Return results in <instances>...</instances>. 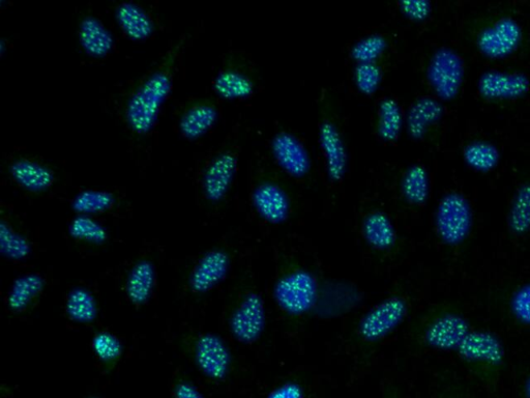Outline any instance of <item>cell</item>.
I'll return each mask as SVG.
<instances>
[{
	"instance_id": "obj_1",
	"label": "cell",
	"mask_w": 530,
	"mask_h": 398,
	"mask_svg": "<svg viewBox=\"0 0 530 398\" xmlns=\"http://www.w3.org/2000/svg\"><path fill=\"white\" fill-rule=\"evenodd\" d=\"M171 90L172 75L168 68L156 70L141 82L126 107V121L135 134L146 135L154 129Z\"/></svg>"
},
{
	"instance_id": "obj_2",
	"label": "cell",
	"mask_w": 530,
	"mask_h": 398,
	"mask_svg": "<svg viewBox=\"0 0 530 398\" xmlns=\"http://www.w3.org/2000/svg\"><path fill=\"white\" fill-rule=\"evenodd\" d=\"M274 298L279 308L291 317H301L315 306L318 282L307 270L298 269L281 276L274 287Z\"/></svg>"
},
{
	"instance_id": "obj_3",
	"label": "cell",
	"mask_w": 530,
	"mask_h": 398,
	"mask_svg": "<svg viewBox=\"0 0 530 398\" xmlns=\"http://www.w3.org/2000/svg\"><path fill=\"white\" fill-rule=\"evenodd\" d=\"M474 213L468 199L460 192L447 193L439 202L435 226L441 241L449 246L462 244L473 229Z\"/></svg>"
},
{
	"instance_id": "obj_4",
	"label": "cell",
	"mask_w": 530,
	"mask_h": 398,
	"mask_svg": "<svg viewBox=\"0 0 530 398\" xmlns=\"http://www.w3.org/2000/svg\"><path fill=\"white\" fill-rule=\"evenodd\" d=\"M465 63L453 48L435 50L427 69V78L436 96L444 101L455 99L462 87Z\"/></svg>"
},
{
	"instance_id": "obj_5",
	"label": "cell",
	"mask_w": 530,
	"mask_h": 398,
	"mask_svg": "<svg viewBox=\"0 0 530 398\" xmlns=\"http://www.w3.org/2000/svg\"><path fill=\"white\" fill-rule=\"evenodd\" d=\"M408 304L401 296L381 301L363 317L358 334L366 343H376L394 332L405 320Z\"/></svg>"
},
{
	"instance_id": "obj_6",
	"label": "cell",
	"mask_w": 530,
	"mask_h": 398,
	"mask_svg": "<svg viewBox=\"0 0 530 398\" xmlns=\"http://www.w3.org/2000/svg\"><path fill=\"white\" fill-rule=\"evenodd\" d=\"M523 39L520 23L511 16L499 17L477 37L478 49L489 59L500 60L514 53Z\"/></svg>"
},
{
	"instance_id": "obj_7",
	"label": "cell",
	"mask_w": 530,
	"mask_h": 398,
	"mask_svg": "<svg viewBox=\"0 0 530 398\" xmlns=\"http://www.w3.org/2000/svg\"><path fill=\"white\" fill-rule=\"evenodd\" d=\"M267 314L263 298L258 293H249L233 311L229 321L231 334L244 345H252L261 337Z\"/></svg>"
},
{
	"instance_id": "obj_8",
	"label": "cell",
	"mask_w": 530,
	"mask_h": 398,
	"mask_svg": "<svg viewBox=\"0 0 530 398\" xmlns=\"http://www.w3.org/2000/svg\"><path fill=\"white\" fill-rule=\"evenodd\" d=\"M195 359L201 373L213 381L224 380L230 372V351L216 334H203L198 338Z\"/></svg>"
},
{
	"instance_id": "obj_9",
	"label": "cell",
	"mask_w": 530,
	"mask_h": 398,
	"mask_svg": "<svg viewBox=\"0 0 530 398\" xmlns=\"http://www.w3.org/2000/svg\"><path fill=\"white\" fill-rule=\"evenodd\" d=\"M530 90V79L522 72L488 70L478 82L480 95L488 100H515Z\"/></svg>"
},
{
	"instance_id": "obj_10",
	"label": "cell",
	"mask_w": 530,
	"mask_h": 398,
	"mask_svg": "<svg viewBox=\"0 0 530 398\" xmlns=\"http://www.w3.org/2000/svg\"><path fill=\"white\" fill-rule=\"evenodd\" d=\"M272 151L285 172L297 179L307 176L311 169L310 155L301 140L289 132H279L272 140Z\"/></svg>"
},
{
	"instance_id": "obj_11",
	"label": "cell",
	"mask_w": 530,
	"mask_h": 398,
	"mask_svg": "<svg viewBox=\"0 0 530 398\" xmlns=\"http://www.w3.org/2000/svg\"><path fill=\"white\" fill-rule=\"evenodd\" d=\"M238 169V158L230 152L217 155L205 168L202 188L211 203H219L228 193Z\"/></svg>"
},
{
	"instance_id": "obj_12",
	"label": "cell",
	"mask_w": 530,
	"mask_h": 398,
	"mask_svg": "<svg viewBox=\"0 0 530 398\" xmlns=\"http://www.w3.org/2000/svg\"><path fill=\"white\" fill-rule=\"evenodd\" d=\"M469 332V325L463 317L447 314L440 316L427 327L424 341L432 349L458 350Z\"/></svg>"
},
{
	"instance_id": "obj_13",
	"label": "cell",
	"mask_w": 530,
	"mask_h": 398,
	"mask_svg": "<svg viewBox=\"0 0 530 398\" xmlns=\"http://www.w3.org/2000/svg\"><path fill=\"white\" fill-rule=\"evenodd\" d=\"M252 204L257 214L272 224L285 222L290 213L287 193L277 184L264 182L252 193Z\"/></svg>"
},
{
	"instance_id": "obj_14",
	"label": "cell",
	"mask_w": 530,
	"mask_h": 398,
	"mask_svg": "<svg viewBox=\"0 0 530 398\" xmlns=\"http://www.w3.org/2000/svg\"><path fill=\"white\" fill-rule=\"evenodd\" d=\"M461 357L469 362L496 366L505 359V350L500 340L486 331H470L458 349Z\"/></svg>"
},
{
	"instance_id": "obj_15",
	"label": "cell",
	"mask_w": 530,
	"mask_h": 398,
	"mask_svg": "<svg viewBox=\"0 0 530 398\" xmlns=\"http://www.w3.org/2000/svg\"><path fill=\"white\" fill-rule=\"evenodd\" d=\"M229 255L220 249L212 250L198 262L191 277L190 287L197 294L208 293L227 276Z\"/></svg>"
},
{
	"instance_id": "obj_16",
	"label": "cell",
	"mask_w": 530,
	"mask_h": 398,
	"mask_svg": "<svg viewBox=\"0 0 530 398\" xmlns=\"http://www.w3.org/2000/svg\"><path fill=\"white\" fill-rule=\"evenodd\" d=\"M320 146L326 158L327 172L331 181H341L347 169V151L344 139L331 121H323L319 128Z\"/></svg>"
},
{
	"instance_id": "obj_17",
	"label": "cell",
	"mask_w": 530,
	"mask_h": 398,
	"mask_svg": "<svg viewBox=\"0 0 530 398\" xmlns=\"http://www.w3.org/2000/svg\"><path fill=\"white\" fill-rule=\"evenodd\" d=\"M83 51L94 59H104L113 50L115 40L105 24L95 16L82 18L78 30Z\"/></svg>"
},
{
	"instance_id": "obj_18",
	"label": "cell",
	"mask_w": 530,
	"mask_h": 398,
	"mask_svg": "<svg viewBox=\"0 0 530 398\" xmlns=\"http://www.w3.org/2000/svg\"><path fill=\"white\" fill-rule=\"evenodd\" d=\"M218 117V108L213 103L196 101L183 111L179 128L186 139L193 141L208 133L218 121Z\"/></svg>"
},
{
	"instance_id": "obj_19",
	"label": "cell",
	"mask_w": 530,
	"mask_h": 398,
	"mask_svg": "<svg viewBox=\"0 0 530 398\" xmlns=\"http://www.w3.org/2000/svg\"><path fill=\"white\" fill-rule=\"evenodd\" d=\"M115 19L123 33L132 41H146L155 33L151 15L135 3L124 2L117 6Z\"/></svg>"
},
{
	"instance_id": "obj_20",
	"label": "cell",
	"mask_w": 530,
	"mask_h": 398,
	"mask_svg": "<svg viewBox=\"0 0 530 398\" xmlns=\"http://www.w3.org/2000/svg\"><path fill=\"white\" fill-rule=\"evenodd\" d=\"M444 106L432 97H421L409 107L406 116L408 134L416 140L422 139L429 128L444 116Z\"/></svg>"
},
{
	"instance_id": "obj_21",
	"label": "cell",
	"mask_w": 530,
	"mask_h": 398,
	"mask_svg": "<svg viewBox=\"0 0 530 398\" xmlns=\"http://www.w3.org/2000/svg\"><path fill=\"white\" fill-rule=\"evenodd\" d=\"M10 173L14 181L29 192L46 191L55 181L51 168L26 158L15 160L10 166Z\"/></svg>"
},
{
	"instance_id": "obj_22",
	"label": "cell",
	"mask_w": 530,
	"mask_h": 398,
	"mask_svg": "<svg viewBox=\"0 0 530 398\" xmlns=\"http://www.w3.org/2000/svg\"><path fill=\"white\" fill-rule=\"evenodd\" d=\"M363 234L367 243L378 251L391 250L397 242L395 226L388 215L380 211L371 212L365 217Z\"/></svg>"
},
{
	"instance_id": "obj_23",
	"label": "cell",
	"mask_w": 530,
	"mask_h": 398,
	"mask_svg": "<svg viewBox=\"0 0 530 398\" xmlns=\"http://www.w3.org/2000/svg\"><path fill=\"white\" fill-rule=\"evenodd\" d=\"M213 88L218 96L227 100L246 99L254 92L253 81L233 69L220 71L214 80Z\"/></svg>"
},
{
	"instance_id": "obj_24",
	"label": "cell",
	"mask_w": 530,
	"mask_h": 398,
	"mask_svg": "<svg viewBox=\"0 0 530 398\" xmlns=\"http://www.w3.org/2000/svg\"><path fill=\"white\" fill-rule=\"evenodd\" d=\"M156 273L152 263L141 261L131 270L127 282V294L135 305L149 301L155 286Z\"/></svg>"
},
{
	"instance_id": "obj_25",
	"label": "cell",
	"mask_w": 530,
	"mask_h": 398,
	"mask_svg": "<svg viewBox=\"0 0 530 398\" xmlns=\"http://www.w3.org/2000/svg\"><path fill=\"white\" fill-rule=\"evenodd\" d=\"M401 188L409 204L424 205L430 193V180L426 168L420 164L411 165L404 174Z\"/></svg>"
},
{
	"instance_id": "obj_26",
	"label": "cell",
	"mask_w": 530,
	"mask_h": 398,
	"mask_svg": "<svg viewBox=\"0 0 530 398\" xmlns=\"http://www.w3.org/2000/svg\"><path fill=\"white\" fill-rule=\"evenodd\" d=\"M44 286L45 281L39 274L29 273L19 277L9 293L8 306L16 312L24 310L41 294Z\"/></svg>"
},
{
	"instance_id": "obj_27",
	"label": "cell",
	"mask_w": 530,
	"mask_h": 398,
	"mask_svg": "<svg viewBox=\"0 0 530 398\" xmlns=\"http://www.w3.org/2000/svg\"><path fill=\"white\" fill-rule=\"evenodd\" d=\"M466 164L480 173H489L496 168L500 160L498 148L485 140L469 142L463 149Z\"/></svg>"
},
{
	"instance_id": "obj_28",
	"label": "cell",
	"mask_w": 530,
	"mask_h": 398,
	"mask_svg": "<svg viewBox=\"0 0 530 398\" xmlns=\"http://www.w3.org/2000/svg\"><path fill=\"white\" fill-rule=\"evenodd\" d=\"M404 117L393 98L382 99L378 106L377 133L382 140L395 141L403 128Z\"/></svg>"
},
{
	"instance_id": "obj_29",
	"label": "cell",
	"mask_w": 530,
	"mask_h": 398,
	"mask_svg": "<svg viewBox=\"0 0 530 398\" xmlns=\"http://www.w3.org/2000/svg\"><path fill=\"white\" fill-rule=\"evenodd\" d=\"M68 317L80 324H90L98 315L95 297L85 289H74L68 296L66 303Z\"/></svg>"
},
{
	"instance_id": "obj_30",
	"label": "cell",
	"mask_w": 530,
	"mask_h": 398,
	"mask_svg": "<svg viewBox=\"0 0 530 398\" xmlns=\"http://www.w3.org/2000/svg\"><path fill=\"white\" fill-rule=\"evenodd\" d=\"M509 226L511 232L517 236L530 231V182L521 185L513 198Z\"/></svg>"
},
{
	"instance_id": "obj_31",
	"label": "cell",
	"mask_w": 530,
	"mask_h": 398,
	"mask_svg": "<svg viewBox=\"0 0 530 398\" xmlns=\"http://www.w3.org/2000/svg\"><path fill=\"white\" fill-rule=\"evenodd\" d=\"M115 199V195L109 191L85 190L73 199L72 208L80 215L90 216L110 210Z\"/></svg>"
},
{
	"instance_id": "obj_32",
	"label": "cell",
	"mask_w": 530,
	"mask_h": 398,
	"mask_svg": "<svg viewBox=\"0 0 530 398\" xmlns=\"http://www.w3.org/2000/svg\"><path fill=\"white\" fill-rule=\"evenodd\" d=\"M0 251L6 258L20 261L31 254L32 247L25 237L15 232L8 223L2 221L0 224Z\"/></svg>"
},
{
	"instance_id": "obj_33",
	"label": "cell",
	"mask_w": 530,
	"mask_h": 398,
	"mask_svg": "<svg viewBox=\"0 0 530 398\" xmlns=\"http://www.w3.org/2000/svg\"><path fill=\"white\" fill-rule=\"evenodd\" d=\"M72 238L80 241L102 244L108 238L105 227L95 219L86 215L77 216L70 224Z\"/></svg>"
},
{
	"instance_id": "obj_34",
	"label": "cell",
	"mask_w": 530,
	"mask_h": 398,
	"mask_svg": "<svg viewBox=\"0 0 530 398\" xmlns=\"http://www.w3.org/2000/svg\"><path fill=\"white\" fill-rule=\"evenodd\" d=\"M388 47L387 39L380 34H371L359 40L351 48V58L362 63H375Z\"/></svg>"
},
{
	"instance_id": "obj_35",
	"label": "cell",
	"mask_w": 530,
	"mask_h": 398,
	"mask_svg": "<svg viewBox=\"0 0 530 398\" xmlns=\"http://www.w3.org/2000/svg\"><path fill=\"white\" fill-rule=\"evenodd\" d=\"M93 348L98 358L106 363L116 361L123 353V346L120 339L105 331L95 336Z\"/></svg>"
},
{
	"instance_id": "obj_36",
	"label": "cell",
	"mask_w": 530,
	"mask_h": 398,
	"mask_svg": "<svg viewBox=\"0 0 530 398\" xmlns=\"http://www.w3.org/2000/svg\"><path fill=\"white\" fill-rule=\"evenodd\" d=\"M382 73L376 63L358 64L355 70V80L359 91L365 95H372L379 88Z\"/></svg>"
},
{
	"instance_id": "obj_37",
	"label": "cell",
	"mask_w": 530,
	"mask_h": 398,
	"mask_svg": "<svg viewBox=\"0 0 530 398\" xmlns=\"http://www.w3.org/2000/svg\"><path fill=\"white\" fill-rule=\"evenodd\" d=\"M511 308L514 317L530 326V282L519 288L512 297Z\"/></svg>"
},
{
	"instance_id": "obj_38",
	"label": "cell",
	"mask_w": 530,
	"mask_h": 398,
	"mask_svg": "<svg viewBox=\"0 0 530 398\" xmlns=\"http://www.w3.org/2000/svg\"><path fill=\"white\" fill-rule=\"evenodd\" d=\"M399 7L407 18L414 21H424L432 12V5L428 0H402Z\"/></svg>"
},
{
	"instance_id": "obj_39",
	"label": "cell",
	"mask_w": 530,
	"mask_h": 398,
	"mask_svg": "<svg viewBox=\"0 0 530 398\" xmlns=\"http://www.w3.org/2000/svg\"><path fill=\"white\" fill-rule=\"evenodd\" d=\"M267 398H306V393L301 383L287 381L272 390Z\"/></svg>"
},
{
	"instance_id": "obj_40",
	"label": "cell",
	"mask_w": 530,
	"mask_h": 398,
	"mask_svg": "<svg viewBox=\"0 0 530 398\" xmlns=\"http://www.w3.org/2000/svg\"><path fill=\"white\" fill-rule=\"evenodd\" d=\"M173 398H204L200 391L188 381H180L173 387Z\"/></svg>"
},
{
	"instance_id": "obj_41",
	"label": "cell",
	"mask_w": 530,
	"mask_h": 398,
	"mask_svg": "<svg viewBox=\"0 0 530 398\" xmlns=\"http://www.w3.org/2000/svg\"><path fill=\"white\" fill-rule=\"evenodd\" d=\"M524 395L525 398H530V376L526 379L524 383Z\"/></svg>"
},
{
	"instance_id": "obj_42",
	"label": "cell",
	"mask_w": 530,
	"mask_h": 398,
	"mask_svg": "<svg viewBox=\"0 0 530 398\" xmlns=\"http://www.w3.org/2000/svg\"><path fill=\"white\" fill-rule=\"evenodd\" d=\"M385 398H397V395L393 392H387V395Z\"/></svg>"
},
{
	"instance_id": "obj_43",
	"label": "cell",
	"mask_w": 530,
	"mask_h": 398,
	"mask_svg": "<svg viewBox=\"0 0 530 398\" xmlns=\"http://www.w3.org/2000/svg\"><path fill=\"white\" fill-rule=\"evenodd\" d=\"M449 398H467V397H464L462 395H452Z\"/></svg>"
},
{
	"instance_id": "obj_44",
	"label": "cell",
	"mask_w": 530,
	"mask_h": 398,
	"mask_svg": "<svg viewBox=\"0 0 530 398\" xmlns=\"http://www.w3.org/2000/svg\"><path fill=\"white\" fill-rule=\"evenodd\" d=\"M84 398H100V397L92 395V396H86Z\"/></svg>"
}]
</instances>
